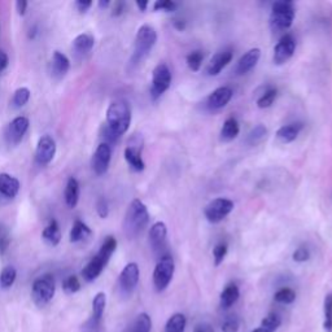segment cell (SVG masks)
<instances>
[{
    "mask_svg": "<svg viewBox=\"0 0 332 332\" xmlns=\"http://www.w3.org/2000/svg\"><path fill=\"white\" fill-rule=\"evenodd\" d=\"M174 28L179 32H183L186 29V21L184 20H174V22H172Z\"/></svg>",
    "mask_w": 332,
    "mask_h": 332,
    "instance_id": "52",
    "label": "cell"
},
{
    "mask_svg": "<svg viewBox=\"0 0 332 332\" xmlns=\"http://www.w3.org/2000/svg\"><path fill=\"white\" fill-rule=\"evenodd\" d=\"M296 50V39L292 34H286L274 47V56L272 60L276 65H283L290 60Z\"/></svg>",
    "mask_w": 332,
    "mask_h": 332,
    "instance_id": "12",
    "label": "cell"
},
{
    "mask_svg": "<svg viewBox=\"0 0 332 332\" xmlns=\"http://www.w3.org/2000/svg\"><path fill=\"white\" fill-rule=\"evenodd\" d=\"M232 56H234V52L231 48H224V50H222V51L217 52V54H214L213 58H210L206 69H205V72H206L208 76H210V77L218 76V74L224 70L227 65L230 64L231 60H232Z\"/></svg>",
    "mask_w": 332,
    "mask_h": 332,
    "instance_id": "17",
    "label": "cell"
},
{
    "mask_svg": "<svg viewBox=\"0 0 332 332\" xmlns=\"http://www.w3.org/2000/svg\"><path fill=\"white\" fill-rule=\"evenodd\" d=\"M280 324H282V318L278 316V314L275 313L268 314V316H265L261 322V327H264L268 332H275L279 327H280Z\"/></svg>",
    "mask_w": 332,
    "mask_h": 332,
    "instance_id": "38",
    "label": "cell"
},
{
    "mask_svg": "<svg viewBox=\"0 0 332 332\" xmlns=\"http://www.w3.org/2000/svg\"><path fill=\"white\" fill-rule=\"evenodd\" d=\"M131 124V110L124 100H116L106 110V126L117 136L124 135Z\"/></svg>",
    "mask_w": 332,
    "mask_h": 332,
    "instance_id": "3",
    "label": "cell"
},
{
    "mask_svg": "<svg viewBox=\"0 0 332 332\" xmlns=\"http://www.w3.org/2000/svg\"><path fill=\"white\" fill-rule=\"evenodd\" d=\"M176 264L170 254H166L158 258L154 272V286L157 292H162L169 287L170 282L174 276Z\"/></svg>",
    "mask_w": 332,
    "mask_h": 332,
    "instance_id": "7",
    "label": "cell"
},
{
    "mask_svg": "<svg viewBox=\"0 0 332 332\" xmlns=\"http://www.w3.org/2000/svg\"><path fill=\"white\" fill-rule=\"evenodd\" d=\"M4 231H6V228H4V227H2V226H0V235H2V234H3Z\"/></svg>",
    "mask_w": 332,
    "mask_h": 332,
    "instance_id": "57",
    "label": "cell"
},
{
    "mask_svg": "<svg viewBox=\"0 0 332 332\" xmlns=\"http://www.w3.org/2000/svg\"><path fill=\"white\" fill-rule=\"evenodd\" d=\"M96 212L102 218H106L109 214V205L104 198H100L96 202Z\"/></svg>",
    "mask_w": 332,
    "mask_h": 332,
    "instance_id": "45",
    "label": "cell"
},
{
    "mask_svg": "<svg viewBox=\"0 0 332 332\" xmlns=\"http://www.w3.org/2000/svg\"><path fill=\"white\" fill-rule=\"evenodd\" d=\"M91 234H92L91 228L86 224H83L82 220H77L74 222L73 227H72L70 242L72 243H77V242H80V240H84L88 236H91Z\"/></svg>",
    "mask_w": 332,
    "mask_h": 332,
    "instance_id": "27",
    "label": "cell"
},
{
    "mask_svg": "<svg viewBox=\"0 0 332 332\" xmlns=\"http://www.w3.org/2000/svg\"><path fill=\"white\" fill-rule=\"evenodd\" d=\"M42 236L44 239V242H47L50 246H58L60 243L61 239V232H60V227L58 224L54 220H52L48 226L46 227L43 232H42Z\"/></svg>",
    "mask_w": 332,
    "mask_h": 332,
    "instance_id": "26",
    "label": "cell"
},
{
    "mask_svg": "<svg viewBox=\"0 0 332 332\" xmlns=\"http://www.w3.org/2000/svg\"><path fill=\"white\" fill-rule=\"evenodd\" d=\"M240 132L239 122L235 117H228L224 122V126L220 128V140L222 142H231L236 139Z\"/></svg>",
    "mask_w": 332,
    "mask_h": 332,
    "instance_id": "23",
    "label": "cell"
},
{
    "mask_svg": "<svg viewBox=\"0 0 332 332\" xmlns=\"http://www.w3.org/2000/svg\"><path fill=\"white\" fill-rule=\"evenodd\" d=\"M266 135H268V128L264 124H257L250 130V132L246 136V143L249 146H257L265 139Z\"/></svg>",
    "mask_w": 332,
    "mask_h": 332,
    "instance_id": "34",
    "label": "cell"
},
{
    "mask_svg": "<svg viewBox=\"0 0 332 332\" xmlns=\"http://www.w3.org/2000/svg\"><path fill=\"white\" fill-rule=\"evenodd\" d=\"M186 324H187V320H186L184 314H172L169 320L166 322L165 332H184Z\"/></svg>",
    "mask_w": 332,
    "mask_h": 332,
    "instance_id": "28",
    "label": "cell"
},
{
    "mask_svg": "<svg viewBox=\"0 0 332 332\" xmlns=\"http://www.w3.org/2000/svg\"><path fill=\"white\" fill-rule=\"evenodd\" d=\"M29 128V120L26 117H16V118L10 121L6 131V138L8 143L10 144H18L22 140L24 135Z\"/></svg>",
    "mask_w": 332,
    "mask_h": 332,
    "instance_id": "18",
    "label": "cell"
},
{
    "mask_svg": "<svg viewBox=\"0 0 332 332\" xmlns=\"http://www.w3.org/2000/svg\"><path fill=\"white\" fill-rule=\"evenodd\" d=\"M178 4L172 0H157L154 6V10H165V12H174Z\"/></svg>",
    "mask_w": 332,
    "mask_h": 332,
    "instance_id": "43",
    "label": "cell"
},
{
    "mask_svg": "<svg viewBox=\"0 0 332 332\" xmlns=\"http://www.w3.org/2000/svg\"><path fill=\"white\" fill-rule=\"evenodd\" d=\"M157 42V32L154 26L143 25L139 28L135 36V48L132 58H131V65H138L139 62L147 58L152 48L154 47Z\"/></svg>",
    "mask_w": 332,
    "mask_h": 332,
    "instance_id": "5",
    "label": "cell"
},
{
    "mask_svg": "<svg viewBox=\"0 0 332 332\" xmlns=\"http://www.w3.org/2000/svg\"><path fill=\"white\" fill-rule=\"evenodd\" d=\"M260 58H261V50H260V48H250L236 62L235 73H236L238 76H244V74L249 73V72L252 70L253 68L257 65V62L260 61Z\"/></svg>",
    "mask_w": 332,
    "mask_h": 332,
    "instance_id": "19",
    "label": "cell"
},
{
    "mask_svg": "<svg viewBox=\"0 0 332 332\" xmlns=\"http://www.w3.org/2000/svg\"><path fill=\"white\" fill-rule=\"evenodd\" d=\"M139 275H140V272H139V266H138L135 262H130V264L124 266L118 278L120 290H121L122 294H132V290L136 288L138 283H139Z\"/></svg>",
    "mask_w": 332,
    "mask_h": 332,
    "instance_id": "13",
    "label": "cell"
},
{
    "mask_svg": "<svg viewBox=\"0 0 332 332\" xmlns=\"http://www.w3.org/2000/svg\"><path fill=\"white\" fill-rule=\"evenodd\" d=\"M304 128L302 122H294V124H288L282 126L276 131V140L282 144H288L296 140L301 130Z\"/></svg>",
    "mask_w": 332,
    "mask_h": 332,
    "instance_id": "20",
    "label": "cell"
},
{
    "mask_svg": "<svg viewBox=\"0 0 332 332\" xmlns=\"http://www.w3.org/2000/svg\"><path fill=\"white\" fill-rule=\"evenodd\" d=\"M106 305V296L104 292H99L92 300V318L94 322L99 323L102 320Z\"/></svg>",
    "mask_w": 332,
    "mask_h": 332,
    "instance_id": "30",
    "label": "cell"
},
{
    "mask_svg": "<svg viewBox=\"0 0 332 332\" xmlns=\"http://www.w3.org/2000/svg\"><path fill=\"white\" fill-rule=\"evenodd\" d=\"M234 202L230 198H214L213 202L205 206V218H206L210 224H218L220 220H224L228 214L232 212Z\"/></svg>",
    "mask_w": 332,
    "mask_h": 332,
    "instance_id": "9",
    "label": "cell"
},
{
    "mask_svg": "<svg viewBox=\"0 0 332 332\" xmlns=\"http://www.w3.org/2000/svg\"><path fill=\"white\" fill-rule=\"evenodd\" d=\"M294 260L296 262H305L310 258V252L306 246H298L294 252Z\"/></svg>",
    "mask_w": 332,
    "mask_h": 332,
    "instance_id": "44",
    "label": "cell"
},
{
    "mask_svg": "<svg viewBox=\"0 0 332 332\" xmlns=\"http://www.w3.org/2000/svg\"><path fill=\"white\" fill-rule=\"evenodd\" d=\"M227 252H228V246H227L226 243L220 242V243L216 244V246L213 248V257L216 266H220L224 261Z\"/></svg>",
    "mask_w": 332,
    "mask_h": 332,
    "instance_id": "40",
    "label": "cell"
},
{
    "mask_svg": "<svg viewBox=\"0 0 332 332\" xmlns=\"http://www.w3.org/2000/svg\"><path fill=\"white\" fill-rule=\"evenodd\" d=\"M110 157H112V148H110V146L108 143H100L98 148H96L95 154L92 156V161H91L94 172L98 176L106 174L109 168V164H110Z\"/></svg>",
    "mask_w": 332,
    "mask_h": 332,
    "instance_id": "14",
    "label": "cell"
},
{
    "mask_svg": "<svg viewBox=\"0 0 332 332\" xmlns=\"http://www.w3.org/2000/svg\"><path fill=\"white\" fill-rule=\"evenodd\" d=\"M69 66H70L69 58L61 52H54V58H52V74L54 77H64L69 70Z\"/></svg>",
    "mask_w": 332,
    "mask_h": 332,
    "instance_id": "24",
    "label": "cell"
},
{
    "mask_svg": "<svg viewBox=\"0 0 332 332\" xmlns=\"http://www.w3.org/2000/svg\"><path fill=\"white\" fill-rule=\"evenodd\" d=\"M36 26H34V28H32V29H30V32H29V38H32V39H34L36 38Z\"/></svg>",
    "mask_w": 332,
    "mask_h": 332,
    "instance_id": "55",
    "label": "cell"
},
{
    "mask_svg": "<svg viewBox=\"0 0 332 332\" xmlns=\"http://www.w3.org/2000/svg\"><path fill=\"white\" fill-rule=\"evenodd\" d=\"M168 228L164 222H156L150 230V246L154 253L158 257L166 256V243H168Z\"/></svg>",
    "mask_w": 332,
    "mask_h": 332,
    "instance_id": "11",
    "label": "cell"
},
{
    "mask_svg": "<svg viewBox=\"0 0 332 332\" xmlns=\"http://www.w3.org/2000/svg\"><path fill=\"white\" fill-rule=\"evenodd\" d=\"M91 6H92V2H91V0H78L77 3H76V6H77V10H80V13L87 12Z\"/></svg>",
    "mask_w": 332,
    "mask_h": 332,
    "instance_id": "47",
    "label": "cell"
},
{
    "mask_svg": "<svg viewBox=\"0 0 332 332\" xmlns=\"http://www.w3.org/2000/svg\"><path fill=\"white\" fill-rule=\"evenodd\" d=\"M8 65V56L4 51H0V72H3Z\"/></svg>",
    "mask_w": 332,
    "mask_h": 332,
    "instance_id": "51",
    "label": "cell"
},
{
    "mask_svg": "<svg viewBox=\"0 0 332 332\" xmlns=\"http://www.w3.org/2000/svg\"><path fill=\"white\" fill-rule=\"evenodd\" d=\"M294 16H296V10L294 2L290 0L275 2L270 14V29L274 32H286L294 24Z\"/></svg>",
    "mask_w": 332,
    "mask_h": 332,
    "instance_id": "4",
    "label": "cell"
},
{
    "mask_svg": "<svg viewBox=\"0 0 332 332\" xmlns=\"http://www.w3.org/2000/svg\"><path fill=\"white\" fill-rule=\"evenodd\" d=\"M150 222V213L147 206L139 198L130 202L124 220V231L128 239L139 236Z\"/></svg>",
    "mask_w": 332,
    "mask_h": 332,
    "instance_id": "1",
    "label": "cell"
},
{
    "mask_svg": "<svg viewBox=\"0 0 332 332\" xmlns=\"http://www.w3.org/2000/svg\"><path fill=\"white\" fill-rule=\"evenodd\" d=\"M323 312H324L323 328H324L326 332H332V294H328L326 296V298H324Z\"/></svg>",
    "mask_w": 332,
    "mask_h": 332,
    "instance_id": "36",
    "label": "cell"
},
{
    "mask_svg": "<svg viewBox=\"0 0 332 332\" xmlns=\"http://www.w3.org/2000/svg\"><path fill=\"white\" fill-rule=\"evenodd\" d=\"M136 6H138V8L142 10V12H144V10H147L148 2H136Z\"/></svg>",
    "mask_w": 332,
    "mask_h": 332,
    "instance_id": "53",
    "label": "cell"
},
{
    "mask_svg": "<svg viewBox=\"0 0 332 332\" xmlns=\"http://www.w3.org/2000/svg\"><path fill=\"white\" fill-rule=\"evenodd\" d=\"M194 332H214V328L209 323H200L194 328Z\"/></svg>",
    "mask_w": 332,
    "mask_h": 332,
    "instance_id": "49",
    "label": "cell"
},
{
    "mask_svg": "<svg viewBox=\"0 0 332 332\" xmlns=\"http://www.w3.org/2000/svg\"><path fill=\"white\" fill-rule=\"evenodd\" d=\"M170 84H172V72L168 65L160 62L152 73V86H150L152 99L157 100L161 98V95L169 90Z\"/></svg>",
    "mask_w": 332,
    "mask_h": 332,
    "instance_id": "8",
    "label": "cell"
},
{
    "mask_svg": "<svg viewBox=\"0 0 332 332\" xmlns=\"http://www.w3.org/2000/svg\"><path fill=\"white\" fill-rule=\"evenodd\" d=\"M95 44V39L90 34H80L74 39L73 47L78 54H87L91 51V48Z\"/></svg>",
    "mask_w": 332,
    "mask_h": 332,
    "instance_id": "29",
    "label": "cell"
},
{
    "mask_svg": "<svg viewBox=\"0 0 332 332\" xmlns=\"http://www.w3.org/2000/svg\"><path fill=\"white\" fill-rule=\"evenodd\" d=\"M274 300L279 304H292L296 300V292L290 287H283L276 290L274 294Z\"/></svg>",
    "mask_w": 332,
    "mask_h": 332,
    "instance_id": "35",
    "label": "cell"
},
{
    "mask_svg": "<svg viewBox=\"0 0 332 332\" xmlns=\"http://www.w3.org/2000/svg\"><path fill=\"white\" fill-rule=\"evenodd\" d=\"M116 248H117V240H116V238H106V239L104 240V243L102 244V246H100L98 254H96L94 258H91V261H90L82 270L83 279L87 282L95 280V279L102 274L104 268L108 265L109 260H110L112 254L114 253Z\"/></svg>",
    "mask_w": 332,
    "mask_h": 332,
    "instance_id": "2",
    "label": "cell"
},
{
    "mask_svg": "<svg viewBox=\"0 0 332 332\" xmlns=\"http://www.w3.org/2000/svg\"><path fill=\"white\" fill-rule=\"evenodd\" d=\"M240 290L235 283H230L224 288L220 296V305L222 309H230L239 300Z\"/></svg>",
    "mask_w": 332,
    "mask_h": 332,
    "instance_id": "22",
    "label": "cell"
},
{
    "mask_svg": "<svg viewBox=\"0 0 332 332\" xmlns=\"http://www.w3.org/2000/svg\"><path fill=\"white\" fill-rule=\"evenodd\" d=\"M240 327V320L236 316H228L222 323V332H238Z\"/></svg>",
    "mask_w": 332,
    "mask_h": 332,
    "instance_id": "42",
    "label": "cell"
},
{
    "mask_svg": "<svg viewBox=\"0 0 332 332\" xmlns=\"http://www.w3.org/2000/svg\"><path fill=\"white\" fill-rule=\"evenodd\" d=\"M62 288L66 294H76L80 290V282L76 275H70L62 282Z\"/></svg>",
    "mask_w": 332,
    "mask_h": 332,
    "instance_id": "41",
    "label": "cell"
},
{
    "mask_svg": "<svg viewBox=\"0 0 332 332\" xmlns=\"http://www.w3.org/2000/svg\"><path fill=\"white\" fill-rule=\"evenodd\" d=\"M152 320L147 313H140L130 327V332H150Z\"/></svg>",
    "mask_w": 332,
    "mask_h": 332,
    "instance_id": "31",
    "label": "cell"
},
{
    "mask_svg": "<svg viewBox=\"0 0 332 332\" xmlns=\"http://www.w3.org/2000/svg\"><path fill=\"white\" fill-rule=\"evenodd\" d=\"M10 244V238L8 235V231H4L2 235H0V254H4L6 252V249Z\"/></svg>",
    "mask_w": 332,
    "mask_h": 332,
    "instance_id": "46",
    "label": "cell"
},
{
    "mask_svg": "<svg viewBox=\"0 0 332 332\" xmlns=\"http://www.w3.org/2000/svg\"><path fill=\"white\" fill-rule=\"evenodd\" d=\"M142 150H143V140L140 136H132L124 150V160L128 161V166L135 172H143L146 168L142 157Z\"/></svg>",
    "mask_w": 332,
    "mask_h": 332,
    "instance_id": "10",
    "label": "cell"
},
{
    "mask_svg": "<svg viewBox=\"0 0 332 332\" xmlns=\"http://www.w3.org/2000/svg\"><path fill=\"white\" fill-rule=\"evenodd\" d=\"M20 191L18 179L14 176L2 172L0 174V195L8 198H13Z\"/></svg>",
    "mask_w": 332,
    "mask_h": 332,
    "instance_id": "21",
    "label": "cell"
},
{
    "mask_svg": "<svg viewBox=\"0 0 332 332\" xmlns=\"http://www.w3.org/2000/svg\"><path fill=\"white\" fill-rule=\"evenodd\" d=\"M56 154V142L50 135L42 136L36 150V160L39 165H47L52 161Z\"/></svg>",
    "mask_w": 332,
    "mask_h": 332,
    "instance_id": "15",
    "label": "cell"
},
{
    "mask_svg": "<svg viewBox=\"0 0 332 332\" xmlns=\"http://www.w3.org/2000/svg\"><path fill=\"white\" fill-rule=\"evenodd\" d=\"M30 99V90L26 87H20L16 90V92L13 95V104L16 108L24 106Z\"/></svg>",
    "mask_w": 332,
    "mask_h": 332,
    "instance_id": "39",
    "label": "cell"
},
{
    "mask_svg": "<svg viewBox=\"0 0 332 332\" xmlns=\"http://www.w3.org/2000/svg\"><path fill=\"white\" fill-rule=\"evenodd\" d=\"M276 94H278V91H276L275 87H268V88L260 95L258 99H257V106L261 109L272 106V102L276 99Z\"/></svg>",
    "mask_w": 332,
    "mask_h": 332,
    "instance_id": "33",
    "label": "cell"
},
{
    "mask_svg": "<svg viewBox=\"0 0 332 332\" xmlns=\"http://www.w3.org/2000/svg\"><path fill=\"white\" fill-rule=\"evenodd\" d=\"M16 8H17V12H18V14L24 16L26 12V8H28V2H26V0H17Z\"/></svg>",
    "mask_w": 332,
    "mask_h": 332,
    "instance_id": "50",
    "label": "cell"
},
{
    "mask_svg": "<svg viewBox=\"0 0 332 332\" xmlns=\"http://www.w3.org/2000/svg\"><path fill=\"white\" fill-rule=\"evenodd\" d=\"M186 61H187V65L192 72H198L202 65V61H204V54L198 50L192 51L191 54H187Z\"/></svg>",
    "mask_w": 332,
    "mask_h": 332,
    "instance_id": "37",
    "label": "cell"
},
{
    "mask_svg": "<svg viewBox=\"0 0 332 332\" xmlns=\"http://www.w3.org/2000/svg\"><path fill=\"white\" fill-rule=\"evenodd\" d=\"M17 276V272L16 268H13V266H6L0 272V287L3 288V290H8L13 286L14 280H16Z\"/></svg>",
    "mask_w": 332,
    "mask_h": 332,
    "instance_id": "32",
    "label": "cell"
},
{
    "mask_svg": "<svg viewBox=\"0 0 332 332\" xmlns=\"http://www.w3.org/2000/svg\"><path fill=\"white\" fill-rule=\"evenodd\" d=\"M252 332H268V331H266V330L264 328V327L260 326V327H257V328H256V330H253Z\"/></svg>",
    "mask_w": 332,
    "mask_h": 332,
    "instance_id": "56",
    "label": "cell"
},
{
    "mask_svg": "<svg viewBox=\"0 0 332 332\" xmlns=\"http://www.w3.org/2000/svg\"><path fill=\"white\" fill-rule=\"evenodd\" d=\"M56 286H54V279L52 275L44 274L36 278L32 283V301L38 305L39 308L47 305L50 301L54 298Z\"/></svg>",
    "mask_w": 332,
    "mask_h": 332,
    "instance_id": "6",
    "label": "cell"
},
{
    "mask_svg": "<svg viewBox=\"0 0 332 332\" xmlns=\"http://www.w3.org/2000/svg\"><path fill=\"white\" fill-rule=\"evenodd\" d=\"M232 95L234 92L230 87H218V88L214 90L210 95L208 96L205 106H206L209 110H220V109L224 108L230 102V100L232 99Z\"/></svg>",
    "mask_w": 332,
    "mask_h": 332,
    "instance_id": "16",
    "label": "cell"
},
{
    "mask_svg": "<svg viewBox=\"0 0 332 332\" xmlns=\"http://www.w3.org/2000/svg\"><path fill=\"white\" fill-rule=\"evenodd\" d=\"M124 2H117V3H114V6H113L112 16H114V17L121 16L122 13H124Z\"/></svg>",
    "mask_w": 332,
    "mask_h": 332,
    "instance_id": "48",
    "label": "cell"
},
{
    "mask_svg": "<svg viewBox=\"0 0 332 332\" xmlns=\"http://www.w3.org/2000/svg\"><path fill=\"white\" fill-rule=\"evenodd\" d=\"M109 4H110V2H109V0H100V2H99L100 8H106Z\"/></svg>",
    "mask_w": 332,
    "mask_h": 332,
    "instance_id": "54",
    "label": "cell"
},
{
    "mask_svg": "<svg viewBox=\"0 0 332 332\" xmlns=\"http://www.w3.org/2000/svg\"><path fill=\"white\" fill-rule=\"evenodd\" d=\"M65 202L68 206L74 208L78 204V198H80V183L76 178L68 179L66 187H65Z\"/></svg>",
    "mask_w": 332,
    "mask_h": 332,
    "instance_id": "25",
    "label": "cell"
}]
</instances>
